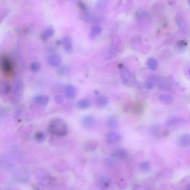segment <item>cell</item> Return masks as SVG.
I'll return each mask as SVG.
<instances>
[{"mask_svg": "<svg viewBox=\"0 0 190 190\" xmlns=\"http://www.w3.org/2000/svg\"><path fill=\"white\" fill-rule=\"evenodd\" d=\"M119 68L120 69L121 78L122 83L128 87H132L137 84L135 76L126 67L120 64Z\"/></svg>", "mask_w": 190, "mask_h": 190, "instance_id": "cell-2", "label": "cell"}, {"mask_svg": "<svg viewBox=\"0 0 190 190\" xmlns=\"http://www.w3.org/2000/svg\"><path fill=\"white\" fill-rule=\"evenodd\" d=\"M109 0H98L95 3V7L98 9H103L108 5Z\"/></svg>", "mask_w": 190, "mask_h": 190, "instance_id": "cell-26", "label": "cell"}, {"mask_svg": "<svg viewBox=\"0 0 190 190\" xmlns=\"http://www.w3.org/2000/svg\"><path fill=\"white\" fill-rule=\"evenodd\" d=\"M185 122V119L181 118H174L169 119L166 122L168 126H172L178 124L183 123Z\"/></svg>", "mask_w": 190, "mask_h": 190, "instance_id": "cell-23", "label": "cell"}, {"mask_svg": "<svg viewBox=\"0 0 190 190\" xmlns=\"http://www.w3.org/2000/svg\"><path fill=\"white\" fill-rule=\"evenodd\" d=\"M11 87L8 81H3L1 83L0 91L2 95H5L8 94L11 91Z\"/></svg>", "mask_w": 190, "mask_h": 190, "instance_id": "cell-18", "label": "cell"}, {"mask_svg": "<svg viewBox=\"0 0 190 190\" xmlns=\"http://www.w3.org/2000/svg\"><path fill=\"white\" fill-rule=\"evenodd\" d=\"M187 45V42L184 41H180L178 42V46L180 49H183Z\"/></svg>", "mask_w": 190, "mask_h": 190, "instance_id": "cell-36", "label": "cell"}, {"mask_svg": "<svg viewBox=\"0 0 190 190\" xmlns=\"http://www.w3.org/2000/svg\"><path fill=\"white\" fill-rule=\"evenodd\" d=\"M30 68L33 72H37L41 68V65L37 61H33L30 64Z\"/></svg>", "mask_w": 190, "mask_h": 190, "instance_id": "cell-28", "label": "cell"}, {"mask_svg": "<svg viewBox=\"0 0 190 190\" xmlns=\"http://www.w3.org/2000/svg\"><path fill=\"white\" fill-rule=\"evenodd\" d=\"M54 34V30L52 26H49L42 32L40 37L43 41H45L53 37Z\"/></svg>", "mask_w": 190, "mask_h": 190, "instance_id": "cell-14", "label": "cell"}, {"mask_svg": "<svg viewBox=\"0 0 190 190\" xmlns=\"http://www.w3.org/2000/svg\"><path fill=\"white\" fill-rule=\"evenodd\" d=\"M63 44L66 52L70 54L73 51V45L72 38L69 36H65L63 38Z\"/></svg>", "mask_w": 190, "mask_h": 190, "instance_id": "cell-9", "label": "cell"}, {"mask_svg": "<svg viewBox=\"0 0 190 190\" xmlns=\"http://www.w3.org/2000/svg\"><path fill=\"white\" fill-rule=\"evenodd\" d=\"M121 140L120 134L116 132H110L107 133L106 136L107 142L110 145L116 144Z\"/></svg>", "mask_w": 190, "mask_h": 190, "instance_id": "cell-7", "label": "cell"}, {"mask_svg": "<svg viewBox=\"0 0 190 190\" xmlns=\"http://www.w3.org/2000/svg\"><path fill=\"white\" fill-rule=\"evenodd\" d=\"M47 63L49 66L57 67L60 66L62 62V57L60 55L54 53L50 55L47 59Z\"/></svg>", "mask_w": 190, "mask_h": 190, "instance_id": "cell-8", "label": "cell"}, {"mask_svg": "<svg viewBox=\"0 0 190 190\" xmlns=\"http://www.w3.org/2000/svg\"><path fill=\"white\" fill-rule=\"evenodd\" d=\"M143 108L141 105L139 104L135 105L133 108L134 112L137 113H140L142 111Z\"/></svg>", "mask_w": 190, "mask_h": 190, "instance_id": "cell-34", "label": "cell"}, {"mask_svg": "<svg viewBox=\"0 0 190 190\" xmlns=\"http://www.w3.org/2000/svg\"><path fill=\"white\" fill-rule=\"evenodd\" d=\"M78 5L80 8L81 9L82 11L84 12H86L88 9V7L85 4H84L83 2L81 1L78 2Z\"/></svg>", "mask_w": 190, "mask_h": 190, "instance_id": "cell-33", "label": "cell"}, {"mask_svg": "<svg viewBox=\"0 0 190 190\" xmlns=\"http://www.w3.org/2000/svg\"><path fill=\"white\" fill-rule=\"evenodd\" d=\"M12 89L15 96L20 97L24 90V84L22 80L20 78H15L13 80Z\"/></svg>", "mask_w": 190, "mask_h": 190, "instance_id": "cell-4", "label": "cell"}, {"mask_svg": "<svg viewBox=\"0 0 190 190\" xmlns=\"http://www.w3.org/2000/svg\"><path fill=\"white\" fill-rule=\"evenodd\" d=\"M109 100L105 96L101 95L99 96L95 100V104L97 108L103 109L105 108L108 105Z\"/></svg>", "mask_w": 190, "mask_h": 190, "instance_id": "cell-11", "label": "cell"}, {"mask_svg": "<svg viewBox=\"0 0 190 190\" xmlns=\"http://www.w3.org/2000/svg\"><path fill=\"white\" fill-rule=\"evenodd\" d=\"M36 141L39 143L43 142L45 140V136L43 132H37L35 136Z\"/></svg>", "mask_w": 190, "mask_h": 190, "instance_id": "cell-29", "label": "cell"}, {"mask_svg": "<svg viewBox=\"0 0 190 190\" xmlns=\"http://www.w3.org/2000/svg\"><path fill=\"white\" fill-rule=\"evenodd\" d=\"M146 64L148 68L151 71H156L158 68V61L156 59L153 58H150L147 59Z\"/></svg>", "mask_w": 190, "mask_h": 190, "instance_id": "cell-20", "label": "cell"}, {"mask_svg": "<svg viewBox=\"0 0 190 190\" xmlns=\"http://www.w3.org/2000/svg\"><path fill=\"white\" fill-rule=\"evenodd\" d=\"M147 15L146 12L143 9H139L136 12L135 14V18L138 21H141Z\"/></svg>", "mask_w": 190, "mask_h": 190, "instance_id": "cell-27", "label": "cell"}, {"mask_svg": "<svg viewBox=\"0 0 190 190\" xmlns=\"http://www.w3.org/2000/svg\"><path fill=\"white\" fill-rule=\"evenodd\" d=\"M189 74H190V68L189 69Z\"/></svg>", "mask_w": 190, "mask_h": 190, "instance_id": "cell-37", "label": "cell"}, {"mask_svg": "<svg viewBox=\"0 0 190 190\" xmlns=\"http://www.w3.org/2000/svg\"><path fill=\"white\" fill-rule=\"evenodd\" d=\"M112 156L114 158L125 160L128 158V153L126 149L124 148H118L116 150L112 153Z\"/></svg>", "mask_w": 190, "mask_h": 190, "instance_id": "cell-12", "label": "cell"}, {"mask_svg": "<svg viewBox=\"0 0 190 190\" xmlns=\"http://www.w3.org/2000/svg\"><path fill=\"white\" fill-rule=\"evenodd\" d=\"M118 187L121 189H124L126 187V183L124 179L120 180L118 183Z\"/></svg>", "mask_w": 190, "mask_h": 190, "instance_id": "cell-35", "label": "cell"}, {"mask_svg": "<svg viewBox=\"0 0 190 190\" xmlns=\"http://www.w3.org/2000/svg\"><path fill=\"white\" fill-rule=\"evenodd\" d=\"M98 145L99 142L97 140L91 139L86 143L84 148L86 151H93L97 149Z\"/></svg>", "mask_w": 190, "mask_h": 190, "instance_id": "cell-16", "label": "cell"}, {"mask_svg": "<svg viewBox=\"0 0 190 190\" xmlns=\"http://www.w3.org/2000/svg\"><path fill=\"white\" fill-rule=\"evenodd\" d=\"M82 124L84 128L87 129H91L95 126V119L91 116H86L82 118Z\"/></svg>", "mask_w": 190, "mask_h": 190, "instance_id": "cell-13", "label": "cell"}, {"mask_svg": "<svg viewBox=\"0 0 190 190\" xmlns=\"http://www.w3.org/2000/svg\"><path fill=\"white\" fill-rule=\"evenodd\" d=\"M145 85L147 89H152L154 87V82L153 80L147 81L145 82Z\"/></svg>", "mask_w": 190, "mask_h": 190, "instance_id": "cell-31", "label": "cell"}, {"mask_svg": "<svg viewBox=\"0 0 190 190\" xmlns=\"http://www.w3.org/2000/svg\"><path fill=\"white\" fill-rule=\"evenodd\" d=\"M159 99L163 103L169 104L174 101L173 97L169 95H161L159 97Z\"/></svg>", "mask_w": 190, "mask_h": 190, "instance_id": "cell-24", "label": "cell"}, {"mask_svg": "<svg viewBox=\"0 0 190 190\" xmlns=\"http://www.w3.org/2000/svg\"><path fill=\"white\" fill-rule=\"evenodd\" d=\"M34 101L36 104L45 107L48 104L49 100V96L45 95H36L34 98Z\"/></svg>", "mask_w": 190, "mask_h": 190, "instance_id": "cell-10", "label": "cell"}, {"mask_svg": "<svg viewBox=\"0 0 190 190\" xmlns=\"http://www.w3.org/2000/svg\"><path fill=\"white\" fill-rule=\"evenodd\" d=\"M151 165L149 161H146L141 162L139 165V168L142 171L147 172L151 169Z\"/></svg>", "mask_w": 190, "mask_h": 190, "instance_id": "cell-25", "label": "cell"}, {"mask_svg": "<svg viewBox=\"0 0 190 190\" xmlns=\"http://www.w3.org/2000/svg\"><path fill=\"white\" fill-rule=\"evenodd\" d=\"M66 67L64 66L59 67L57 69V72L59 75L64 76L66 73Z\"/></svg>", "mask_w": 190, "mask_h": 190, "instance_id": "cell-32", "label": "cell"}, {"mask_svg": "<svg viewBox=\"0 0 190 190\" xmlns=\"http://www.w3.org/2000/svg\"><path fill=\"white\" fill-rule=\"evenodd\" d=\"M91 105V102L89 100L83 99L80 100L77 103V107L80 110H85L89 108Z\"/></svg>", "mask_w": 190, "mask_h": 190, "instance_id": "cell-19", "label": "cell"}, {"mask_svg": "<svg viewBox=\"0 0 190 190\" xmlns=\"http://www.w3.org/2000/svg\"><path fill=\"white\" fill-rule=\"evenodd\" d=\"M179 145L182 147H187L190 145V134H185L180 138Z\"/></svg>", "mask_w": 190, "mask_h": 190, "instance_id": "cell-17", "label": "cell"}, {"mask_svg": "<svg viewBox=\"0 0 190 190\" xmlns=\"http://www.w3.org/2000/svg\"><path fill=\"white\" fill-rule=\"evenodd\" d=\"M54 100L58 104H60L64 102V99L62 95H57L55 96Z\"/></svg>", "mask_w": 190, "mask_h": 190, "instance_id": "cell-30", "label": "cell"}, {"mask_svg": "<svg viewBox=\"0 0 190 190\" xmlns=\"http://www.w3.org/2000/svg\"><path fill=\"white\" fill-rule=\"evenodd\" d=\"M98 185L101 190L106 189L111 187L112 180L109 176L102 175L100 176L97 182Z\"/></svg>", "mask_w": 190, "mask_h": 190, "instance_id": "cell-5", "label": "cell"}, {"mask_svg": "<svg viewBox=\"0 0 190 190\" xmlns=\"http://www.w3.org/2000/svg\"><path fill=\"white\" fill-rule=\"evenodd\" d=\"M65 93L67 98L72 99L74 98L76 95V89L72 84L67 85L65 89Z\"/></svg>", "mask_w": 190, "mask_h": 190, "instance_id": "cell-15", "label": "cell"}, {"mask_svg": "<svg viewBox=\"0 0 190 190\" xmlns=\"http://www.w3.org/2000/svg\"><path fill=\"white\" fill-rule=\"evenodd\" d=\"M1 68L6 74L10 73L12 70V65L8 57L4 56L2 58L1 62Z\"/></svg>", "mask_w": 190, "mask_h": 190, "instance_id": "cell-6", "label": "cell"}, {"mask_svg": "<svg viewBox=\"0 0 190 190\" xmlns=\"http://www.w3.org/2000/svg\"><path fill=\"white\" fill-rule=\"evenodd\" d=\"M106 123L107 126L109 128H116L118 126V118L115 116L109 117L107 119Z\"/></svg>", "mask_w": 190, "mask_h": 190, "instance_id": "cell-21", "label": "cell"}, {"mask_svg": "<svg viewBox=\"0 0 190 190\" xmlns=\"http://www.w3.org/2000/svg\"><path fill=\"white\" fill-rule=\"evenodd\" d=\"M102 31V29L99 25H95L91 29L90 36L92 39H94L95 36L100 34Z\"/></svg>", "mask_w": 190, "mask_h": 190, "instance_id": "cell-22", "label": "cell"}, {"mask_svg": "<svg viewBox=\"0 0 190 190\" xmlns=\"http://www.w3.org/2000/svg\"><path fill=\"white\" fill-rule=\"evenodd\" d=\"M49 130L54 135L63 137L68 133V126L66 122L60 118H53L49 125Z\"/></svg>", "mask_w": 190, "mask_h": 190, "instance_id": "cell-1", "label": "cell"}, {"mask_svg": "<svg viewBox=\"0 0 190 190\" xmlns=\"http://www.w3.org/2000/svg\"><path fill=\"white\" fill-rule=\"evenodd\" d=\"M30 172L27 169L20 168L13 174V179L17 183H24L29 179Z\"/></svg>", "mask_w": 190, "mask_h": 190, "instance_id": "cell-3", "label": "cell"}]
</instances>
